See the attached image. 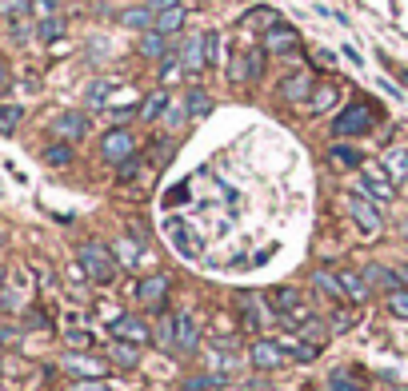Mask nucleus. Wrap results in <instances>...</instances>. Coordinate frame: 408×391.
<instances>
[{
	"label": "nucleus",
	"instance_id": "39448f33",
	"mask_svg": "<svg viewBox=\"0 0 408 391\" xmlns=\"http://www.w3.org/2000/svg\"><path fill=\"white\" fill-rule=\"evenodd\" d=\"M248 359H252V367H260V371H276V367H285L288 347L280 340H256L252 352H248Z\"/></svg>",
	"mask_w": 408,
	"mask_h": 391
},
{
	"label": "nucleus",
	"instance_id": "cd10ccee",
	"mask_svg": "<svg viewBox=\"0 0 408 391\" xmlns=\"http://www.w3.org/2000/svg\"><path fill=\"white\" fill-rule=\"evenodd\" d=\"M164 108H168V92L161 88V92H152V96L140 104V120H161Z\"/></svg>",
	"mask_w": 408,
	"mask_h": 391
},
{
	"label": "nucleus",
	"instance_id": "ddd939ff",
	"mask_svg": "<svg viewBox=\"0 0 408 391\" xmlns=\"http://www.w3.org/2000/svg\"><path fill=\"white\" fill-rule=\"evenodd\" d=\"M164 295H168V276H144V280L136 283V300L149 307H161Z\"/></svg>",
	"mask_w": 408,
	"mask_h": 391
},
{
	"label": "nucleus",
	"instance_id": "f3484780",
	"mask_svg": "<svg viewBox=\"0 0 408 391\" xmlns=\"http://www.w3.org/2000/svg\"><path fill=\"white\" fill-rule=\"evenodd\" d=\"M300 304H304V300H300L297 288H272V292H268V307H272V312H276L280 319L292 316V312H297Z\"/></svg>",
	"mask_w": 408,
	"mask_h": 391
},
{
	"label": "nucleus",
	"instance_id": "a878e982",
	"mask_svg": "<svg viewBox=\"0 0 408 391\" xmlns=\"http://www.w3.org/2000/svg\"><path fill=\"white\" fill-rule=\"evenodd\" d=\"M312 283L321 288L328 300H345V288H340V276H333V271H324V268H316L312 271Z\"/></svg>",
	"mask_w": 408,
	"mask_h": 391
},
{
	"label": "nucleus",
	"instance_id": "4468645a",
	"mask_svg": "<svg viewBox=\"0 0 408 391\" xmlns=\"http://www.w3.org/2000/svg\"><path fill=\"white\" fill-rule=\"evenodd\" d=\"M61 364H64V371H73L80 379H100L109 371V364H100L97 355H64Z\"/></svg>",
	"mask_w": 408,
	"mask_h": 391
},
{
	"label": "nucleus",
	"instance_id": "c9c22d12",
	"mask_svg": "<svg viewBox=\"0 0 408 391\" xmlns=\"http://www.w3.org/2000/svg\"><path fill=\"white\" fill-rule=\"evenodd\" d=\"M224 376H192L185 379V391H209V387H221Z\"/></svg>",
	"mask_w": 408,
	"mask_h": 391
},
{
	"label": "nucleus",
	"instance_id": "a19ab883",
	"mask_svg": "<svg viewBox=\"0 0 408 391\" xmlns=\"http://www.w3.org/2000/svg\"><path fill=\"white\" fill-rule=\"evenodd\" d=\"M0 13H4V16H20V13H28V0H0Z\"/></svg>",
	"mask_w": 408,
	"mask_h": 391
},
{
	"label": "nucleus",
	"instance_id": "412c9836",
	"mask_svg": "<svg viewBox=\"0 0 408 391\" xmlns=\"http://www.w3.org/2000/svg\"><path fill=\"white\" fill-rule=\"evenodd\" d=\"M120 25L124 28H136V32H149V28H156V13H152L149 4H144V8H124Z\"/></svg>",
	"mask_w": 408,
	"mask_h": 391
},
{
	"label": "nucleus",
	"instance_id": "5701e85b",
	"mask_svg": "<svg viewBox=\"0 0 408 391\" xmlns=\"http://www.w3.org/2000/svg\"><path fill=\"white\" fill-rule=\"evenodd\" d=\"M328 160H333V168H360V164H364L360 148H352V144H333Z\"/></svg>",
	"mask_w": 408,
	"mask_h": 391
},
{
	"label": "nucleus",
	"instance_id": "79ce46f5",
	"mask_svg": "<svg viewBox=\"0 0 408 391\" xmlns=\"http://www.w3.org/2000/svg\"><path fill=\"white\" fill-rule=\"evenodd\" d=\"M116 248H120V259H124V264H132V259L140 256V248H136L132 240H120V244H116Z\"/></svg>",
	"mask_w": 408,
	"mask_h": 391
},
{
	"label": "nucleus",
	"instance_id": "b1692460",
	"mask_svg": "<svg viewBox=\"0 0 408 391\" xmlns=\"http://www.w3.org/2000/svg\"><path fill=\"white\" fill-rule=\"evenodd\" d=\"M185 4H176V8H164V13H156V32H164V37H173V32H180V25H185Z\"/></svg>",
	"mask_w": 408,
	"mask_h": 391
},
{
	"label": "nucleus",
	"instance_id": "9b49d317",
	"mask_svg": "<svg viewBox=\"0 0 408 391\" xmlns=\"http://www.w3.org/2000/svg\"><path fill=\"white\" fill-rule=\"evenodd\" d=\"M52 132L61 136V140H85L88 136V116L85 112H61V116L52 120Z\"/></svg>",
	"mask_w": 408,
	"mask_h": 391
},
{
	"label": "nucleus",
	"instance_id": "1a4fd4ad",
	"mask_svg": "<svg viewBox=\"0 0 408 391\" xmlns=\"http://www.w3.org/2000/svg\"><path fill=\"white\" fill-rule=\"evenodd\" d=\"M280 92H285L288 104H304V100L316 92V76H312V72H292V76L280 80Z\"/></svg>",
	"mask_w": 408,
	"mask_h": 391
},
{
	"label": "nucleus",
	"instance_id": "ea45409f",
	"mask_svg": "<svg viewBox=\"0 0 408 391\" xmlns=\"http://www.w3.org/2000/svg\"><path fill=\"white\" fill-rule=\"evenodd\" d=\"M252 20H256V28H264V32H268L272 25H280V20H276V13H272V8H256V13L248 16V25H252Z\"/></svg>",
	"mask_w": 408,
	"mask_h": 391
},
{
	"label": "nucleus",
	"instance_id": "c85d7f7f",
	"mask_svg": "<svg viewBox=\"0 0 408 391\" xmlns=\"http://www.w3.org/2000/svg\"><path fill=\"white\" fill-rule=\"evenodd\" d=\"M44 164H52V168H68V164H73V148H68V140L44 148Z\"/></svg>",
	"mask_w": 408,
	"mask_h": 391
},
{
	"label": "nucleus",
	"instance_id": "a211bd4d",
	"mask_svg": "<svg viewBox=\"0 0 408 391\" xmlns=\"http://www.w3.org/2000/svg\"><path fill=\"white\" fill-rule=\"evenodd\" d=\"M381 168L388 172V180H392V184H404L408 180V148H388Z\"/></svg>",
	"mask_w": 408,
	"mask_h": 391
},
{
	"label": "nucleus",
	"instance_id": "a18cd8bd",
	"mask_svg": "<svg viewBox=\"0 0 408 391\" xmlns=\"http://www.w3.org/2000/svg\"><path fill=\"white\" fill-rule=\"evenodd\" d=\"M345 328H352V316H348V312H336V316H333V331H345Z\"/></svg>",
	"mask_w": 408,
	"mask_h": 391
},
{
	"label": "nucleus",
	"instance_id": "2eb2a0df",
	"mask_svg": "<svg viewBox=\"0 0 408 391\" xmlns=\"http://www.w3.org/2000/svg\"><path fill=\"white\" fill-rule=\"evenodd\" d=\"M164 228L173 232V244H176V252H180V256H188V259H197V256H200V236L192 232V228H185L180 220H168Z\"/></svg>",
	"mask_w": 408,
	"mask_h": 391
},
{
	"label": "nucleus",
	"instance_id": "f257e3e1",
	"mask_svg": "<svg viewBox=\"0 0 408 391\" xmlns=\"http://www.w3.org/2000/svg\"><path fill=\"white\" fill-rule=\"evenodd\" d=\"M76 259H80V268H85V276L92 283H112L116 280V259H112V252L104 244H80Z\"/></svg>",
	"mask_w": 408,
	"mask_h": 391
},
{
	"label": "nucleus",
	"instance_id": "8fccbe9b",
	"mask_svg": "<svg viewBox=\"0 0 408 391\" xmlns=\"http://www.w3.org/2000/svg\"><path fill=\"white\" fill-rule=\"evenodd\" d=\"M52 8H56L52 0H37V13H52Z\"/></svg>",
	"mask_w": 408,
	"mask_h": 391
},
{
	"label": "nucleus",
	"instance_id": "3c124183",
	"mask_svg": "<svg viewBox=\"0 0 408 391\" xmlns=\"http://www.w3.org/2000/svg\"><path fill=\"white\" fill-rule=\"evenodd\" d=\"M4 84H8V64L0 60V88H4Z\"/></svg>",
	"mask_w": 408,
	"mask_h": 391
},
{
	"label": "nucleus",
	"instance_id": "4be33fe9",
	"mask_svg": "<svg viewBox=\"0 0 408 391\" xmlns=\"http://www.w3.org/2000/svg\"><path fill=\"white\" fill-rule=\"evenodd\" d=\"M109 359H112L116 367H136V364H140V347H136V343L116 340V343L109 347Z\"/></svg>",
	"mask_w": 408,
	"mask_h": 391
},
{
	"label": "nucleus",
	"instance_id": "9d476101",
	"mask_svg": "<svg viewBox=\"0 0 408 391\" xmlns=\"http://www.w3.org/2000/svg\"><path fill=\"white\" fill-rule=\"evenodd\" d=\"M364 280H369V288H384L388 295H392V292H404V288H408L404 276H400V271H392V268H384V264H369V268H364Z\"/></svg>",
	"mask_w": 408,
	"mask_h": 391
},
{
	"label": "nucleus",
	"instance_id": "603ef678",
	"mask_svg": "<svg viewBox=\"0 0 408 391\" xmlns=\"http://www.w3.org/2000/svg\"><path fill=\"white\" fill-rule=\"evenodd\" d=\"M400 232H404V240H408V220H404V224H400Z\"/></svg>",
	"mask_w": 408,
	"mask_h": 391
},
{
	"label": "nucleus",
	"instance_id": "58836bf2",
	"mask_svg": "<svg viewBox=\"0 0 408 391\" xmlns=\"http://www.w3.org/2000/svg\"><path fill=\"white\" fill-rule=\"evenodd\" d=\"M388 307H392V316L408 319V288H404V292H392V295H388Z\"/></svg>",
	"mask_w": 408,
	"mask_h": 391
},
{
	"label": "nucleus",
	"instance_id": "e433bc0d",
	"mask_svg": "<svg viewBox=\"0 0 408 391\" xmlns=\"http://www.w3.org/2000/svg\"><path fill=\"white\" fill-rule=\"evenodd\" d=\"M204 64H221V32H204Z\"/></svg>",
	"mask_w": 408,
	"mask_h": 391
},
{
	"label": "nucleus",
	"instance_id": "dca6fc26",
	"mask_svg": "<svg viewBox=\"0 0 408 391\" xmlns=\"http://www.w3.org/2000/svg\"><path fill=\"white\" fill-rule=\"evenodd\" d=\"M197 347H200L197 319L188 316V312H180V316H176V352H197Z\"/></svg>",
	"mask_w": 408,
	"mask_h": 391
},
{
	"label": "nucleus",
	"instance_id": "2f4dec72",
	"mask_svg": "<svg viewBox=\"0 0 408 391\" xmlns=\"http://www.w3.org/2000/svg\"><path fill=\"white\" fill-rule=\"evenodd\" d=\"M109 96H112V80H97V84H88V92H85L88 108H104Z\"/></svg>",
	"mask_w": 408,
	"mask_h": 391
},
{
	"label": "nucleus",
	"instance_id": "aec40b11",
	"mask_svg": "<svg viewBox=\"0 0 408 391\" xmlns=\"http://www.w3.org/2000/svg\"><path fill=\"white\" fill-rule=\"evenodd\" d=\"M140 56H149V60H168V40H164V32L149 28V32L140 37Z\"/></svg>",
	"mask_w": 408,
	"mask_h": 391
},
{
	"label": "nucleus",
	"instance_id": "0eeeda50",
	"mask_svg": "<svg viewBox=\"0 0 408 391\" xmlns=\"http://www.w3.org/2000/svg\"><path fill=\"white\" fill-rule=\"evenodd\" d=\"M109 331L116 335V340H124V343H136V347L152 340L149 323H144L140 316H116V319H112V328H109Z\"/></svg>",
	"mask_w": 408,
	"mask_h": 391
},
{
	"label": "nucleus",
	"instance_id": "f704fd0d",
	"mask_svg": "<svg viewBox=\"0 0 408 391\" xmlns=\"http://www.w3.org/2000/svg\"><path fill=\"white\" fill-rule=\"evenodd\" d=\"M20 116H25V108H16V104H0V132L8 136L20 124Z\"/></svg>",
	"mask_w": 408,
	"mask_h": 391
},
{
	"label": "nucleus",
	"instance_id": "7c9ffc66",
	"mask_svg": "<svg viewBox=\"0 0 408 391\" xmlns=\"http://www.w3.org/2000/svg\"><path fill=\"white\" fill-rule=\"evenodd\" d=\"M236 300H240V312H245V323H248V328H252V331H256L260 328V323H264V316H260V300H256V295H236Z\"/></svg>",
	"mask_w": 408,
	"mask_h": 391
},
{
	"label": "nucleus",
	"instance_id": "864d4df0",
	"mask_svg": "<svg viewBox=\"0 0 408 391\" xmlns=\"http://www.w3.org/2000/svg\"><path fill=\"white\" fill-rule=\"evenodd\" d=\"M0 248H4V228H0Z\"/></svg>",
	"mask_w": 408,
	"mask_h": 391
},
{
	"label": "nucleus",
	"instance_id": "bb28decb",
	"mask_svg": "<svg viewBox=\"0 0 408 391\" xmlns=\"http://www.w3.org/2000/svg\"><path fill=\"white\" fill-rule=\"evenodd\" d=\"M185 108H188V116H209L212 112V96L204 92V88H188V96H185Z\"/></svg>",
	"mask_w": 408,
	"mask_h": 391
},
{
	"label": "nucleus",
	"instance_id": "c03bdc74",
	"mask_svg": "<svg viewBox=\"0 0 408 391\" xmlns=\"http://www.w3.org/2000/svg\"><path fill=\"white\" fill-rule=\"evenodd\" d=\"M68 343H73V347H88L92 335H88V331H68Z\"/></svg>",
	"mask_w": 408,
	"mask_h": 391
},
{
	"label": "nucleus",
	"instance_id": "49530a36",
	"mask_svg": "<svg viewBox=\"0 0 408 391\" xmlns=\"http://www.w3.org/2000/svg\"><path fill=\"white\" fill-rule=\"evenodd\" d=\"M176 4H180V0H149L152 13H164V8H176Z\"/></svg>",
	"mask_w": 408,
	"mask_h": 391
},
{
	"label": "nucleus",
	"instance_id": "de8ad7c7",
	"mask_svg": "<svg viewBox=\"0 0 408 391\" xmlns=\"http://www.w3.org/2000/svg\"><path fill=\"white\" fill-rule=\"evenodd\" d=\"M345 56H348V60H352V64H360V60H364V56H360V52L352 49V44H345Z\"/></svg>",
	"mask_w": 408,
	"mask_h": 391
},
{
	"label": "nucleus",
	"instance_id": "4c0bfd02",
	"mask_svg": "<svg viewBox=\"0 0 408 391\" xmlns=\"http://www.w3.org/2000/svg\"><path fill=\"white\" fill-rule=\"evenodd\" d=\"M61 32H64V25L56 20V16H49V20H40V28H37V37H40V40H56Z\"/></svg>",
	"mask_w": 408,
	"mask_h": 391
},
{
	"label": "nucleus",
	"instance_id": "5fc2aeb1",
	"mask_svg": "<svg viewBox=\"0 0 408 391\" xmlns=\"http://www.w3.org/2000/svg\"><path fill=\"white\" fill-rule=\"evenodd\" d=\"M0 283H4V268H0Z\"/></svg>",
	"mask_w": 408,
	"mask_h": 391
},
{
	"label": "nucleus",
	"instance_id": "37998d69",
	"mask_svg": "<svg viewBox=\"0 0 408 391\" xmlns=\"http://www.w3.org/2000/svg\"><path fill=\"white\" fill-rule=\"evenodd\" d=\"M76 391H112L104 379H85V383H76Z\"/></svg>",
	"mask_w": 408,
	"mask_h": 391
},
{
	"label": "nucleus",
	"instance_id": "473e14b6",
	"mask_svg": "<svg viewBox=\"0 0 408 391\" xmlns=\"http://www.w3.org/2000/svg\"><path fill=\"white\" fill-rule=\"evenodd\" d=\"M156 343H161V347H176V316H161V323H156Z\"/></svg>",
	"mask_w": 408,
	"mask_h": 391
},
{
	"label": "nucleus",
	"instance_id": "6e6552de",
	"mask_svg": "<svg viewBox=\"0 0 408 391\" xmlns=\"http://www.w3.org/2000/svg\"><path fill=\"white\" fill-rule=\"evenodd\" d=\"M297 49H300L297 28H288V25H272L268 32H264V52H276V56H292Z\"/></svg>",
	"mask_w": 408,
	"mask_h": 391
},
{
	"label": "nucleus",
	"instance_id": "423d86ee",
	"mask_svg": "<svg viewBox=\"0 0 408 391\" xmlns=\"http://www.w3.org/2000/svg\"><path fill=\"white\" fill-rule=\"evenodd\" d=\"M360 188H364V196L376 200V204H392V196H396V184L388 180V172H384V168L360 172Z\"/></svg>",
	"mask_w": 408,
	"mask_h": 391
},
{
	"label": "nucleus",
	"instance_id": "6ab92c4d",
	"mask_svg": "<svg viewBox=\"0 0 408 391\" xmlns=\"http://www.w3.org/2000/svg\"><path fill=\"white\" fill-rule=\"evenodd\" d=\"M180 64H185V72H200V68H209L204 64V37H188L185 49H180Z\"/></svg>",
	"mask_w": 408,
	"mask_h": 391
},
{
	"label": "nucleus",
	"instance_id": "72a5a7b5",
	"mask_svg": "<svg viewBox=\"0 0 408 391\" xmlns=\"http://www.w3.org/2000/svg\"><path fill=\"white\" fill-rule=\"evenodd\" d=\"M328 387H333V391H369L360 379L348 376V371H333V376H328Z\"/></svg>",
	"mask_w": 408,
	"mask_h": 391
},
{
	"label": "nucleus",
	"instance_id": "7ed1b4c3",
	"mask_svg": "<svg viewBox=\"0 0 408 391\" xmlns=\"http://www.w3.org/2000/svg\"><path fill=\"white\" fill-rule=\"evenodd\" d=\"M345 208H348L352 224H357L364 236H376V232L384 228V216H381V208H376V200H369L364 192H348Z\"/></svg>",
	"mask_w": 408,
	"mask_h": 391
},
{
	"label": "nucleus",
	"instance_id": "f03ea898",
	"mask_svg": "<svg viewBox=\"0 0 408 391\" xmlns=\"http://www.w3.org/2000/svg\"><path fill=\"white\" fill-rule=\"evenodd\" d=\"M372 124H376V112H372V104H364V100H352L340 116L333 120V132L336 136H364L372 132Z\"/></svg>",
	"mask_w": 408,
	"mask_h": 391
},
{
	"label": "nucleus",
	"instance_id": "20e7f679",
	"mask_svg": "<svg viewBox=\"0 0 408 391\" xmlns=\"http://www.w3.org/2000/svg\"><path fill=\"white\" fill-rule=\"evenodd\" d=\"M100 156L109 160V164H128L136 156V136L128 128H112L104 140H100Z\"/></svg>",
	"mask_w": 408,
	"mask_h": 391
},
{
	"label": "nucleus",
	"instance_id": "c756f323",
	"mask_svg": "<svg viewBox=\"0 0 408 391\" xmlns=\"http://www.w3.org/2000/svg\"><path fill=\"white\" fill-rule=\"evenodd\" d=\"M336 104V88L333 84H316V92L309 96V112H328Z\"/></svg>",
	"mask_w": 408,
	"mask_h": 391
},
{
	"label": "nucleus",
	"instance_id": "f8f14e48",
	"mask_svg": "<svg viewBox=\"0 0 408 391\" xmlns=\"http://www.w3.org/2000/svg\"><path fill=\"white\" fill-rule=\"evenodd\" d=\"M260 64H264V56H260V52H240V56L228 64V80H233V84L256 80V76H260Z\"/></svg>",
	"mask_w": 408,
	"mask_h": 391
},
{
	"label": "nucleus",
	"instance_id": "393cba45",
	"mask_svg": "<svg viewBox=\"0 0 408 391\" xmlns=\"http://www.w3.org/2000/svg\"><path fill=\"white\" fill-rule=\"evenodd\" d=\"M340 288H345V295H348V300H357V304H360V300H369V292H372L369 280L357 276V271H340Z\"/></svg>",
	"mask_w": 408,
	"mask_h": 391
},
{
	"label": "nucleus",
	"instance_id": "09e8293b",
	"mask_svg": "<svg viewBox=\"0 0 408 391\" xmlns=\"http://www.w3.org/2000/svg\"><path fill=\"white\" fill-rule=\"evenodd\" d=\"M188 196V188H173V192H168V204H176V200H185Z\"/></svg>",
	"mask_w": 408,
	"mask_h": 391
}]
</instances>
